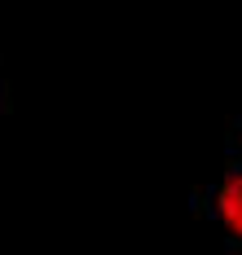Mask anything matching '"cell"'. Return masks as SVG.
I'll return each instance as SVG.
<instances>
[]
</instances>
